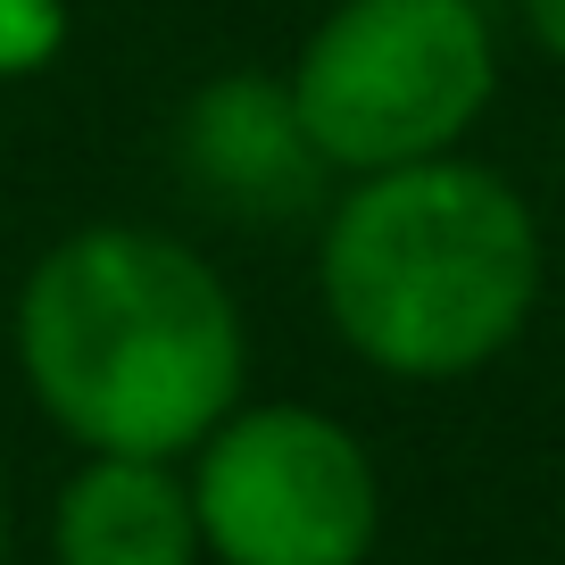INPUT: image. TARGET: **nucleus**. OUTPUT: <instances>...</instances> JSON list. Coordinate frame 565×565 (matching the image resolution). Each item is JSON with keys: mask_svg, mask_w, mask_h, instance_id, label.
<instances>
[{"mask_svg": "<svg viewBox=\"0 0 565 565\" xmlns=\"http://www.w3.org/2000/svg\"><path fill=\"white\" fill-rule=\"evenodd\" d=\"M9 350L34 407L75 449L192 458L242 407L249 324L233 282L167 225H75L25 266Z\"/></svg>", "mask_w": 565, "mask_h": 565, "instance_id": "nucleus-1", "label": "nucleus"}, {"mask_svg": "<svg viewBox=\"0 0 565 565\" xmlns=\"http://www.w3.org/2000/svg\"><path fill=\"white\" fill-rule=\"evenodd\" d=\"M541 216L499 167L441 150L350 175L317 225V300L341 350L391 383H458L541 308Z\"/></svg>", "mask_w": 565, "mask_h": 565, "instance_id": "nucleus-2", "label": "nucleus"}, {"mask_svg": "<svg viewBox=\"0 0 565 565\" xmlns=\"http://www.w3.org/2000/svg\"><path fill=\"white\" fill-rule=\"evenodd\" d=\"M324 175H383L466 150L499 92L482 0H333L282 75Z\"/></svg>", "mask_w": 565, "mask_h": 565, "instance_id": "nucleus-3", "label": "nucleus"}, {"mask_svg": "<svg viewBox=\"0 0 565 565\" xmlns=\"http://www.w3.org/2000/svg\"><path fill=\"white\" fill-rule=\"evenodd\" d=\"M200 557L216 565H366L383 482L341 416L300 399L225 407L192 449Z\"/></svg>", "mask_w": 565, "mask_h": 565, "instance_id": "nucleus-4", "label": "nucleus"}, {"mask_svg": "<svg viewBox=\"0 0 565 565\" xmlns=\"http://www.w3.org/2000/svg\"><path fill=\"white\" fill-rule=\"evenodd\" d=\"M183 167L192 192L225 216H291L317 200L324 159L308 150L282 75H216L183 108Z\"/></svg>", "mask_w": 565, "mask_h": 565, "instance_id": "nucleus-5", "label": "nucleus"}, {"mask_svg": "<svg viewBox=\"0 0 565 565\" xmlns=\"http://www.w3.org/2000/svg\"><path fill=\"white\" fill-rule=\"evenodd\" d=\"M58 565H200V515L175 458L84 449L51 508Z\"/></svg>", "mask_w": 565, "mask_h": 565, "instance_id": "nucleus-6", "label": "nucleus"}, {"mask_svg": "<svg viewBox=\"0 0 565 565\" xmlns=\"http://www.w3.org/2000/svg\"><path fill=\"white\" fill-rule=\"evenodd\" d=\"M67 51V0H0V84L58 67Z\"/></svg>", "mask_w": 565, "mask_h": 565, "instance_id": "nucleus-7", "label": "nucleus"}, {"mask_svg": "<svg viewBox=\"0 0 565 565\" xmlns=\"http://www.w3.org/2000/svg\"><path fill=\"white\" fill-rule=\"evenodd\" d=\"M515 18H524V34L565 67V0H515Z\"/></svg>", "mask_w": 565, "mask_h": 565, "instance_id": "nucleus-8", "label": "nucleus"}, {"mask_svg": "<svg viewBox=\"0 0 565 565\" xmlns=\"http://www.w3.org/2000/svg\"><path fill=\"white\" fill-rule=\"evenodd\" d=\"M0 541H9V491H0Z\"/></svg>", "mask_w": 565, "mask_h": 565, "instance_id": "nucleus-9", "label": "nucleus"}]
</instances>
